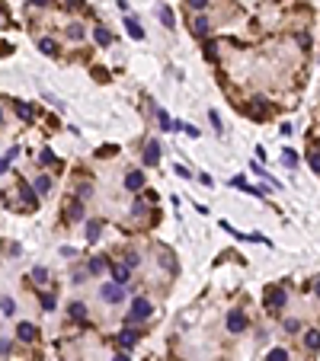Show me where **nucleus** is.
Instances as JSON below:
<instances>
[{
    "mask_svg": "<svg viewBox=\"0 0 320 361\" xmlns=\"http://www.w3.org/2000/svg\"><path fill=\"white\" fill-rule=\"evenodd\" d=\"M304 345H308L311 352H317L320 349V332L317 329H311V332H304Z\"/></svg>",
    "mask_w": 320,
    "mask_h": 361,
    "instance_id": "nucleus-15",
    "label": "nucleus"
},
{
    "mask_svg": "<svg viewBox=\"0 0 320 361\" xmlns=\"http://www.w3.org/2000/svg\"><path fill=\"white\" fill-rule=\"evenodd\" d=\"M144 211H147V205H144V201H135V205H132V217H141Z\"/></svg>",
    "mask_w": 320,
    "mask_h": 361,
    "instance_id": "nucleus-29",
    "label": "nucleus"
},
{
    "mask_svg": "<svg viewBox=\"0 0 320 361\" xmlns=\"http://www.w3.org/2000/svg\"><path fill=\"white\" fill-rule=\"evenodd\" d=\"M243 329H247V317H243L240 310H230V313H228V332H234V336H240Z\"/></svg>",
    "mask_w": 320,
    "mask_h": 361,
    "instance_id": "nucleus-3",
    "label": "nucleus"
},
{
    "mask_svg": "<svg viewBox=\"0 0 320 361\" xmlns=\"http://www.w3.org/2000/svg\"><path fill=\"white\" fill-rule=\"evenodd\" d=\"M16 112H19V119H23V121H32V109L26 106V103H19V106H16Z\"/></svg>",
    "mask_w": 320,
    "mask_h": 361,
    "instance_id": "nucleus-26",
    "label": "nucleus"
},
{
    "mask_svg": "<svg viewBox=\"0 0 320 361\" xmlns=\"http://www.w3.org/2000/svg\"><path fill=\"white\" fill-rule=\"evenodd\" d=\"M266 361H288V352H285V349H272Z\"/></svg>",
    "mask_w": 320,
    "mask_h": 361,
    "instance_id": "nucleus-24",
    "label": "nucleus"
},
{
    "mask_svg": "<svg viewBox=\"0 0 320 361\" xmlns=\"http://www.w3.org/2000/svg\"><path fill=\"white\" fill-rule=\"evenodd\" d=\"M112 361H132V358H128V355H125V352H122V355H115Z\"/></svg>",
    "mask_w": 320,
    "mask_h": 361,
    "instance_id": "nucleus-38",
    "label": "nucleus"
},
{
    "mask_svg": "<svg viewBox=\"0 0 320 361\" xmlns=\"http://www.w3.org/2000/svg\"><path fill=\"white\" fill-rule=\"evenodd\" d=\"M151 313H154L151 301H144V297H135V304H132V323H138V320H147Z\"/></svg>",
    "mask_w": 320,
    "mask_h": 361,
    "instance_id": "nucleus-1",
    "label": "nucleus"
},
{
    "mask_svg": "<svg viewBox=\"0 0 320 361\" xmlns=\"http://www.w3.org/2000/svg\"><path fill=\"white\" fill-rule=\"evenodd\" d=\"M80 217H84V205L74 201V205H71V221H80Z\"/></svg>",
    "mask_w": 320,
    "mask_h": 361,
    "instance_id": "nucleus-28",
    "label": "nucleus"
},
{
    "mask_svg": "<svg viewBox=\"0 0 320 361\" xmlns=\"http://www.w3.org/2000/svg\"><path fill=\"white\" fill-rule=\"evenodd\" d=\"M157 16H160V23L167 26V29H173V26H176V16H173V10H170V6H160Z\"/></svg>",
    "mask_w": 320,
    "mask_h": 361,
    "instance_id": "nucleus-13",
    "label": "nucleus"
},
{
    "mask_svg": "<svg viewBox=\"0 0 320 361\" xmlns=\"http://www.w3.org/2000/svg\"><path fill=\"white\" fill-rule=\"evenodd\" d=\"M16 336L23 339V342H32V339L39 336V329H36L32 323H19V326H16Z\"/></svg>",
    "mask_w": 320,
    "mask_h": 361,
    "instance_id": "nucleus-9",
    "label": "nucleus"
},
{
    "mask_svg": "<svg viewBox=\"0 0 320 361\" xmlns=\"http://www.w3.org/2000/svg\"><path fill=\"white\" fill-rule=\"evenodd\" d=\"M314 291H317V297H320V281H317V288H314Z\"/></svg>",
    "mask_w": 320,
    "mask_h": 361,
    "instance_id": "nucleus-42",
    "label": "nucleus"
},
{
    "mask_svg": "<svg viewBox=\"0 0 320 361\" xmlns=\"http://www.w3.org/2000/svg\"><path fill=\"white\" fill-rule=\"evenodd\" d=\"M32 3H36V6H45V3H48V0H32Z\"/></svg>",
    "mask_w": 320,
    "mask_h": 361,
    "instance_id": "nucleus-41",
    "label": "nucleus"
},
{
    "mask_svg": "<svg viewBox=\"0 0 320 361\" xmlns=\"http://www.w3.org/2000/svg\"><path fill=\"white\" fill-rule=\"evenodd\" d=\"M125 29H128V36H132V39H144V29L138 26V19L128 16V19H125Z\"/></svg>",
    "mask_w": 320,
    "mask_h": 361,
    "instance_id": "nucleus-14",
    "label": "nucleus"
},
{
    "mask_svg": "<svg viewBox=\"0 0 320 361\" xmlns=\"http://www.w3.org/2000/svg\"><path fill=\"white\" fill-rule=\"evenodd\" d=\"M67 313H71L74 320H87V307H84V304H71V307H67Z\"/></svg>",
    "mask_w": 320,
    "mask_h": 361,
    "instance_id": "nucleus-18",
    "label": "nucleus"
},
{
    "mask_svg": "<svg viewBox=\"0 0 320 361\" xmlns=\"http://www.w3.org/2000/svg\"><path fill=\"white\" fill-rule=\"evenodd\" d=\"M192 32H195L199 39H205V36H208V19H205V16H199V19L192 23Z\"/></svg>",
    "mask_w": 320,
    "mask_h": 361,
    "instance_id": "nucleus-16",
    "label": "nucleus"
},
{
    "mask_svg": "<svg viewBox=\"0 0 320 361\" xmlns=\"http://www.w3.org/2000/svg\"><path fill=\"white\" fill-rule=\"evenodd\" d=\"M230 186H234V189H243V192H250V195H263V189H253L247 179H243V176H234V179H230Z\"/></svg>",
    "mask_w": 320,
    "mask_h": 361,
    "instance_id": "nucleus-10",
    "label": "nucleus"
},
{
    "mask_svg": "<svg viewBox=\"0 0 320 361\" xmlns=\"http://www.w3.org/2000/svg\"><path fill=\"white\" fill-rule=\"evenodd\" d=\"M90 272H93V275H103V272H106V262H103V259H93V262H90Z\"/></svg>",
    "mask_w": 320,
    "mask_h": 361,
    "instance_id": "nucleus-27",
    "label": "nucleus"
},
{
    "mask_svg": "<svg viewBox=\"0 0 320 361\" xmlns=\"http://www.w3.org/2000/svg\"><path fill=\"white\" fill-rule=\"evenodd\" d=\"M0 310H3L6 317H13V310H16V304H13L10 297H0Z\"/></svg>",
    "mask_w": 320,
    "mask_h": 361,
    "instance_id": "nucleus-25",
    "label": "nucleus"
},
{
    "mask_svg": "<svg viewBox=\"0 0 320 361\" xmlns=\"http://www.w3.org/2000/svg\"><path fill=\"white\" fill-rule=\"evenodd\" d=\"M144 173H141V169H132V173L125 176V189L128 192H141V189H144Z\"/></svg>",
    "mask_w": 320,
    "mask_h": 361,
    "instance_id": "nucleus-5",
    "label": "nucleus"
},
{
    "mask_svg": "<svg viewBox=\"0 0 320 361\" xmlns=\"http://www.w3.org/2000/svg\"><path fill=\"white\" fill-rule=\"evenodd\" d=\"M0 121H3V112H0Z\"/></svg>",
    "mask_w": 320,
    "mask_h": 361,
    "instance_id": "nucleus-43",
    "label": "nucleus"
},
{
    "mask_svg": "<svg viewBox=\"0 0 320 361\" xmlns=\"http://www.w3.org/2000/svg\"><path fill=\"white\" fill-rule=\"evenodd\" d=\"M32 278H36V281H45V278H48V272H45V269H32Z\"/></svg>",
    "mask_w": 320,
    "mask_h": 361,
    "instance_id": "nucleus-34",
    "label": "nucleus"
},
{
    "mask_svg": "<svg viewBox=\"0 0 320 361\" xmlns=\"http://www.w3.org/2000/svg\"><path fill=\"white\" fill-rule=\"evenodd\" d=\"M119 345L122 349H135V345H138V332L135 329H122L119 332Z\"/></svg>",
    "mask_w": 320,
    "mask_h": 361,
    "instance_id": "nucleus-8",
    "label": "nucleus"
},
{
    "mask_svg": "<svg viewBox=\"0 0 320 361\" xmlns=\"http://www.w3.org/2000/svg\"><path fill=\"white\" fill-rule=\"evenodd\" d=\"M93 39H96L103 48H106V45H112V32H109L106 26H96V29H93Z\"/></svg>",
    "mask_w": 320,
    "mask_h": 361,
    "instance_id": "nucleus-11",
    "label": "nucleus"
},
{
    "mask_svg": "<svg viewBox=\"0 0 320 361\" xmlns=\"http://www.w3.org/2000/svg\"><path fill=\"white\" fill-rule=\"evenodd\" d=\"M19 195H23V205H26V208H36V195H32L26 186H19Z\"/></svg>",
    "mask_w": 320,
    "mask_h": 361,
    "instance_id": "nucleus-21",
    "label": "nucleus"
},
{
    "mask_svg": "<svg viewBox=\"0 0 320 361\" xmlns=\"http://www.w3.org/2000/svg\"><path fill=\"white\" fill-rule=\"evenodd\" d=\"M311 169H314V173H320V154H317V151L311 154Z\"/></svg>",
    "mask_w": 320,
    "mask_h": 361,
    "instance_id": "nucleus-33",
    "label": "nucleus"
},
{
    "mask_svg": "<svg viewBox=\"0 0 320 361\" xmlns=\"http://www.w3.org/2000/svg\"><path fill=\"white\" fill-rule=\"evenodd\" d=\"M144 163H147V166H157V163H160V144H157V141H147V144H144Z\"/></svg>",
    "mask_w": 320,
    "mask_h": 361,
    "instance_id": "nucleus-6",
    "label": "nucleus"
},
{
    "mask_svg": "<svg viewBox=\"0 0 320 361\" xmlns=\"http://www.w3.org/2000/svg\"><path fill=\"white\" fill-rule=\"evenodd\" d=\"M39 51H45L48 58H54V54H58V42H54V39H48V36L39 39Z\"/></svg>",
    "mask_w": 320,
    "mask_h": 361,
    "instance_id": "nucleus-12",
    "label": "nucleus"
},
{
    "mask_svg": "<svg viewBox=\"0 0 320 361\" xmlns=\"http://www.w3.org/2000/svg\"><path fill=\"white\" fill-rule=\"evenodd\" d=\"M285 301H288L285 288H269V291H266V307H269V310H282Z\"/></svg>",
    "mask_w": 320,
    "mask_h": 361,
    "instance_id": "nucleus-2",
    "label": "nucleus"
},
{
    "mask_svg": "<svg viewBox=\"0 0 320 361\" xmlns=\"http://www.w3.org/2000/svg\"><path fill=\"white\" fill-rule=\"evenodd\" d=\"M122 297H125V284H103V301L106 304H119Z\"/></svg>",
    "mask_w": 320,
    "mask_h": 361,
    "instance_id": "nucleus-4",
    "label": "nucleus"
},
{
    "mask_svg": "<svg viewBox=\"0 0 320 361\" xmlns=\"http://www.w3.org/2000/svg\"><path fill=\"white\" fill-rule=\"evenodd\" d=\"M42 307L45 310H54V297L51 294H42Z\"/></svg>",
    "mask_w": 320,
    "mask_h": 361,
    "instance_id": "nucleus-32",
    "label": "nucleus"
},
{
    "mask_svg": "<svg viewBox=\"0 0 320 361\" xmlns=\"http://www.w3.org/2000/svg\"><path fill=\"white\" fill-rule=\"evenodd\" d=\"M99 230H103V224H99V221H90V224H87V240H99Z\"/></svg>",
    "mask_w": 320,
    "mask_h": 361,
    "instance_id": "nucleus-17",
    "label": "nucleus"
},
{
    "mask_svg": "<svg viewBox=\"0 0 320 361\" xmlns=\"http://www.w3.org/2000/svg\"><path fill=\"white\" fill-rule=\"evenodd\" d=\"M157 121H160V128H163V131H170V128H176V125H173V119H170L167 112H157Z\"/></svg>",
    "mask_w": 320,
    "mask_h": 361,
    "instance_id": "nucleus-23",
    "label": "nucleus"
},
{
    "mask_svg": "<svg viewBox=\"0 0 320 361\" xmlns=\"http://www.w3.org/2000/svg\"><path fill=\"white\" fill-rule=\"evenodd\" d=\"M39 160H42V163H54V154L51 151H42V154H39Z\"/></svg>",
    "mask_w": 320,
    "mask_h": 361,
    "instance_id": "nucleus-35",
    "label": "nucleus"
},
{
    "mask_svg": "<svg viewBox=\"0 0 320 361\" xmlns=\"http://www.w3.org/2000/svg\"><path fill=\"white\" fill-rule=\"evenodd\" d=\"M64 6H71V10H74V6H80V0H67Z\"/></svg>",
    "mask_w": 320,
    "mask_h": 361,
    "instance_id": "nucleus-40",
    "label": "nucleus"
},
{
    "mask_svg": "<svg viewBox=\"0 0 320 361\" xmlns=\"http://www.w3.org/2000/svg\"><path fill=\"white\" fill-rule=\"evenodd\" d=\"M205 58H218V54H215V42H205Z\"/></svg>",
    "mask_w": 320,
    "mask_h": 361,
    "instance_id": "nucleus-37",
    "label": "nucleus"
},
{
    "mask_svg": "<svg viewBox=\"0 0 320 361\" xmlns=\"http://www.w3.org/2000/svg\"><path fill=\"white\" fill-rule=\"evenodd\" d=\"M282 163H285L288 169H295V166H298V154H295V151H285V154H282Z\"/></svg>",
    "mask_w": 320,
    "mask_h": 361,
    "instance_id": "nucleus-22",
    "label": "nucleus"
},
{
    "mask_svg": "<svg viewBox=\"0 0 320 361\" xmlns=\"http://www.w3.org/2000/svg\"><path fill=\"white\" fill-rule=\"evenodd\" d=\"M67 36H71L74 42H80V39H84V26H80V23H71V26H67Z\"/></svg>",
    "mask_w": 320,
    "mask_h": 361,
    "instance_id": "nucleus-19",
    "label": "nucleus"
},
{
    "mask_svg": "<svg viewBox=\"0 0 320 361\" xmlns=\"http://www.w3.org/2000/svg\"><path fill=\"white\" fill-rule=\"evenodd\" d=\"M128 275H132V269H128L125 262H115V265H112V281H115V284H125Z\"/></svg>",
    "mask_w": 320,
    "mask_h": 361,
    "instance_id": "nucleus-7",
    "label": "nucleus"
},
{
    "mask_svg": "<svg viewBox=\"0 0 320 361\" xmlns=\"http://www.w3.org/2000/svg\"><path fill=\"white\" fill-rule=\"evenodd\" d=\"M6 163H10V157H3V160H0V173H3V169H6Z\"/></svg>",
    "mask_w": 320,
    "mask_h": 361,
    "instance_id": "nucleus-39",
    "label": "nucleus"
},
{
    "mask_svg": "<svg viewBox=\"0 0 320 361\" xmlns=\"http://www.w3.org/2000/svg\"><path fill=\"white\" fill-rule=\"evenodd\" d=\"M32 186H36V192H42V195H45V192L51 189V179H48V176H39V179L32 182Z\"/></svg>",
    "mask_w": 320,
    "mask_h": 361,
    "instance_id": "nucleus-20",
    "label": "nucleus"
},
{
    "mask_svg": "<svg viewBox=\"0 0 320 361\" xmlns=\"http://www.w3.org/2000/svg\"><path fill=\"white\" fill-rule=\"evenodd\" d=\"M186 3H189V10H205L208 0H186Z\"/></svg>",
    "mask_w": 320,
    "mask_h": 361,
    "instance_id": "nucleus-30",
    "label": "nucleus"
},
{
    "mask_svg": "<svg viewBox=\"0 0 320 361\" xmlns=\"http://www.w3.org/2000/svg\"><path fill=\"white\" fill-rule=\"evenodd\" d=\"M301 329V323H298V320H285V332H298Z\"/></svg>",
    "mask_w": 320,
    "mask_h": 361,
    "instance_id": "nucleus-31",
    "label": "nucleus"
},
{
    "mask_svg": "<svg viewBox=\"0 0 320 361\" xmlns=\"http://www.w3.org/2000/svg\"><path fill=\"white\" fill-rule=\"evenodd\" d=\"M208 119H212V125L218 128V131H221V119H218V112H215V109H212V112H208Z\"/></svg>",
    "mask_w": 320,
    "mask_h": 361,
    "instance_id": "nucleus-36",
    "label": "nucleus"
}]
</instances>
